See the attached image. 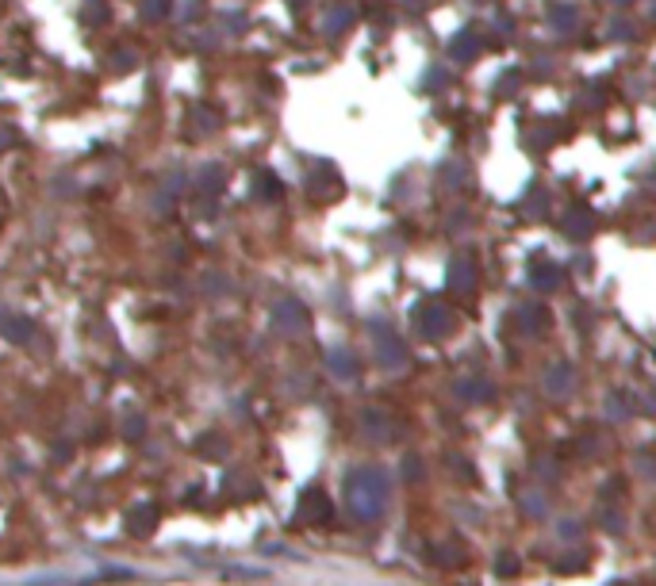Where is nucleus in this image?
Wrapping results in <instances>:
<instances>
[{"label": "nucleus", "mask_w": 656, "mask_h": 586, "mask_svg": "<svg viewBox=\"0 0 656 586\" xmlns=\"http://www.w3.org/2000/svg\"><path fill=\"white\" fill-rule=\"evenodd\" d=\"M169 12V0H146V16L150 19H162Z\"/></svg>", "instance_id": "1"}]
</instances>
